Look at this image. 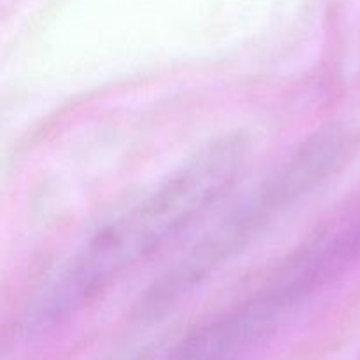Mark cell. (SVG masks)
Returning <instances> with one entry per match:
<instances>
[{
	"label": "cell",
	"mask_w": 360,
	"mask_h": 360,
	"mask_svg": "<svg viewBox=\"0 0 360 360\" xmlns=\"http://www.w3.org/2000/svg\"><path fill=\"white\" fill-rule=\"evenodd\" d=\"M243 157L239 137L218 141L102 225L49 278L32 304L28 322L39 326L72 311L181 234L232 185Z\"/></svg>",
	"instance_id": "6da1fadb"
},
{
	"label": "cell",
	"mask_w": 360,
	"mask_h": 360,
	"mask_svg": "<svg viewBox=\"0 0 360 360\" xmlns=\"http://www.w3.org/2000/svg\"><path fill=\"white\" fill-rule=\"evenodd\" d=\"M338 153H340V144L336 143V139H320L319 143L309 144L304 153L295 157L287 169H283L266 188L257 193L253 202L232 214L210 238L195 246L185 260L176 264L174 269L158 283L157 290L153 288L150 306H158L160 302L176 299L183 294V290L192 287L202 274L225 259V255L236 248L239 241L246 238V234L271 211L287 202L288 197L297 195L311 183L319 181L320 176H326L327 169L336 160Z\"/></svg>",
	"instance_id": "7a4b0ae2"
}]
</instances>
